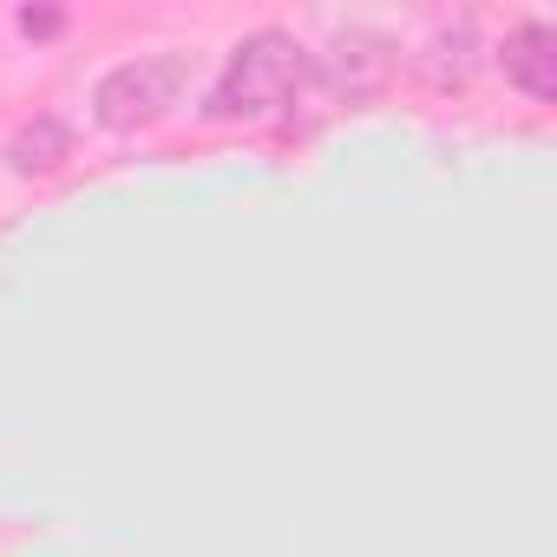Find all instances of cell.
Masks as SVG:
<instances>
[{
  "label": "cell",
  "mask_w": 557,
  "mask_h": 557,
  "mask_svg": "<svg viewBox=\"0 0 557 557\" xmlns=\"http://www.w3.org/2000/svg\"><path fill=\"white\" fill-rule=\"evenodd\" d=\"M184 86H190V60H184V53H138V60H119V66L92 86V119H99L106 132L158 125L164 112L184 106Z\"/></svg>",
  "instance_id": "7a4b0ae2"
},
{
  "label": "cell",
  "mask_w": 557,
  "mask_h": 557,
  "mask_svg": "<svg viewBox=\"0 0 557 557\" xmlns=\"http://www.w3.org/2000/svg\"><path fill=\"white\" fill-rule=\"evenodd\" d=\"M309 86V53L296 34L283 27H256L230 47L210 99H203V119L216 125H262V119H283L296 106V92Z\"/></svg>",
  "instance_id": "6da1fadb"
},
{
  "label": "cell",
  "mask_w": 557,
  "mask_h": 557,
  "mask_svg": "<svg viewBox=\"0 0 557 557\" xmlns=\"http://www.w3.org/2000/svg\"><path fill=\"white\" fill-rule=\"evenodd\" d=\"M381 73H387V40H374V34H342L329 53H309V79L342 106L368 99L381 86Z\"/></svg>",
  "instance_id": "3957f363"
},
{
  "label": "cell",
  "mask_w": 557,
  "mask_h": 557,
  "mask_svg": "<svg viewBox=\"0 0 557 557\" xmlns=\"http://www.w3.org/2000/svg\"><path fill=\"white\" fill-rule=\"evenodd\" d=\"M498 66H505V79H511L524 99L550 106V99H557V27H550V21H518V27L498 40Z\"/></svg>",
  "instance_id": "277c9868"
},
{
  "label": "cell",
  "mask_w": 557,
  "mask_h": 557,
  "mask_svg": "<svg viewBox=\"0 0 557 557\" xmlns=\"http://www.w3.org/2000/svg\"><path fill=\"white\" fill-rule=\"evenodd\" d=\"M14 27H21L27 40H47V34H60V27H66V14H53V8H21V14H14Z\"/></svg>",
  "instance_id": "52a82bcc"
},
{
  "label": "cell",
  "mask_w": 557,
  "mask_h": 557,
  "mask_svg": "<svg viewBox=\"0 0 557 557\" xmlns=\"http://www.w3.org/2000/svg\"><path fill=\"white\" fill-rule=\"evenodd\" d=\"M66 158H73V125L53 119V112H40L34 125H21V132L8 138V164H14L21 177H47V171H60Z\"/></svg>",
  "instance_id": "5b68a950"
},
{
  "label": "cell",
  "mask_w": 557,
  "mask_h": 557,
  "mask_svg": "<svg viewBox=\"0 0 557 557\" xmlns=\"http://www.w3.org/2000/svg\"><path fill=\"white\" fill-rule=\"evenodd\" d=\"M472 27H446V34H433L426 40V53H420V73L446 92V86H466L472 79Z\"/></svg>",
  "instance_id": "8992f818"
}]
</instances>
